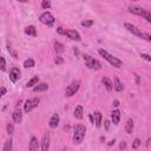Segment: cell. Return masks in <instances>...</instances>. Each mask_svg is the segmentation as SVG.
<instances>
[{
  "mask_svg": "<svg viewBox=\"0 0 151 151\" xmlns=\"http://www.w3.org/2000/svg\"><path fill=\"white\" fill-rule=\"evenodd\" d=\"M79 87H80V82H79V80L72 82V83L66 87L65 96H66V97H72L73 95H76V92L79 90Z\"/></svg>",
  "mask_w": 151,
  "mask_h": 151,
  "instance_id": "277c9868",
  "label": "cell"
},
{
  "mask_svg": "<svg viewBox=\"0 0 151 151\" xmlns=\"http://www.w3.org/2000/svg\"><path fill=\"white\" fill-rule=\"evenodd\" d=\"M57 30H58V33H59V34H65V31H64V30H63L61 27H58Z\"/></svg>",
  "mask_w": 151,
  "mask_h": 151,
  "instance_id": "ab89813d",
  "label": "cell"
},
{
  "mask_svg": "<svg viewBox=\"0 0 151 151\" xmlns=\"http://www.w3.org/2000/svg\"><path fill=\"white\" fill-rule=\"evenodd\" d=\"M39 20L41 24L47 25V26H52L54 22V17L50 13V12H44V13L39 17Z\"/></svg>",
  "mask_w": 151,
  "mask_h": 151,
  "instance_id": "8992f818",
  "label": "cell"
},
{
  "mask_svg": "<svg viewBox=\"0 0 151 151\" xmlns=\"http://www.w3.org/2000/svg\"><path fill=\"white\" fill-rule=\"evenodd\" d=\"M150 142H151V139L149 138V139H148V142H146V146H149V145H150Z\"/></svg>",
  "mask_w": 151,
  "mask_h": 151,
  "instance_id": "7bdbcfd3",
  "label": "cell"
},
{
  "mask_svg": "<svg viewBox=\"0 0 151 151\" xmlns=\"http://www.w3.org/2000/svg\"><path fill=\"white\" fill-rule=\"evenodd\" d=\"M129 12H130V13H132V14L143 17L144 13H145V10L142 8V7H138V6H129Z\"/></svg>",
  "mask_w": 151,
  "mask_h": 151,
  "instance_id": "8fae6325",
  "label": "cell"
},
{
  "mask_svg": "<svg viewBox=\"0 0 151 151\" xmlns=\"http://www.w3.org/2000/svg\"><path fill=\"white\" fill-rule=\"evenodd\" d=\"M95 123L97 128H100V125H102V113L99 111L95 112Z\"/></svg>",
  "mask_w": 151,
  "mask_h": 151,
  "instance_id": "ffe728a7",
  "label": "cell"
},
{
  "mask_svg": "<svg viewBox=\"0 0 151 151\" xmlns=\"http://www.w3.org/2000/svg\"><path fill=\"white\" fill-rule=\"evenodd\" d=\"M145 19H146V21L148 22H151V13L149 11H145V13H144V16H143Z\"/></svg>",
  "mask_w": 151,
  "mask_h": 151,
  "instance_id": "836d02e7",
  "label": "cell"
},
{
  "mask_svg": "<svg viewBox=\"0 0 151 151\" xmlns=\"http://www.w3.org/2000/svg\"><path fill=\"white\" fill-rule=\"evenodd\" d=\"M7 50H8V52H10V54H11L12 57H13L14 59H18V54H17V52L14 51L13 48H12V45H11L10 43L7 44Z\"/></svg>",
  "mask_w": 151,
  "mask_h": 151,
  "instance_id": "d4e9b609",
  "label": "cell"
},
{
  "mask_svg": "<svg viewBox=\"0 0 151 151\" xmlns=\"http://www.w3.org/2000/svg\"><path fill=\"white\" fill-rule=\"evenodd\" d=\"M124 27L127 29L129 32H131L132 34L137 35V37H141V34H142V32L139 31V29L136 27L135 25H132V24H130V22H125V24H124Z\"/></svg>",
  "mask_w": 151,
  "mask_h": 151,
  "instance_id": "52a82bcc",
  "label": "cell"
},
{
  "mask_svg": "<svg viewBox=\"0 0 151 151\" xmlns=\"http://www.w3.org/2000/svg\"><path fill=\"white\" fill-rule=\"evenodd\" d=\"M74 117L78 118V119H82L84 117V110H83L82 105L76 106V109H74Z\"/></svg>",
  "mask_w": 151,
  "mask_h": 151,
  "instance_id": "9a60e30c",
  "label": "cell"
},
{
  "mask_svg": "<svg viewBox=\"0 0 151 151\" xmlns=\"http://www.w3.org/2000/svg\"><path fill=\"white\" fill-rule=\"evenodd\" d=\"M119 149H120L122 151H124L125 149H127V142H122L120 145H119Z\"/></svg>",
  "mask_w": 151,
  "mask_h": 151,
  "instance_id": "74e56055",
  "label": "cell"
},
{
  "mask_svg": "<svg viewBox=\"0 0 151 151\" xmlns=\"http://www.w3.org/2000/svg\"><path fill=\"white\" fill-rule=\"evenodd\" d=\"M13 131H14V128H13V125H12V124H7V132L11 135V133H13Z\"/></svg>",
  "mask_w": 151,
  "mask_h": 151,
  "instance_id": "e575fe53",
  "label": "cell"
},
{
  "mask_svg": "<svg viewBox=\"0 0 151 151\" xmlns=\"http://www.w3.org/2000/svg\"><path fill=\"white\" fill-rule=\"evenodd\" d=\"M64 61H65V60H64V59H63L61 57H59V56L54 58V63H56V64H57V65H61V64H64Z\"/></svg>",
  "mask_w": 151,
  "mask_h": 151,
  "instance_id": "1f68e13d",
  "label": "cell"
},
{
  "mask_svg": "<svg viewBox=\"0 0 151 151\" xmlns=\"http://www.w3.org/2000/svg\"><path fill=\"white\" fill-rule=\"evenodd\" d=\"M39 102H40L39 98H32V99L26 100V102H25V104H24V111L26 112V113H29L30 111H32L33 109H35V107L38 106Z\"/></svg>",
  "mask_w": 151,
  "mask_h": 151,
  "instance_id": "5b68a950",
  "label": "cell"
},
{
  "mask_svg": "<svg viewBox=\"0 0 151 151\" xmlns=\"http://www.w3.org/2000/svg\"><path fill=\"white\" fill-rule=\"evenodd\" d=\"M113 89H115L117 92H122V91H123V89H124V86H123L122 82H120L118 78H116V79H115V83H113Z\"/></svg>",
  "mask_w": 151,
  "mask_h": 151,
  "instance_id": "d6986e66",
  "label": "cell"
},
{
  "mask_svg": "<svg viewBox=\"0 0 151 151\" xmlns=\"http://www.w3.org/2000/svg\"><path fill=\"white\" fill-rule=\"evenodd\" d=\"M5 69H6V61H5L4 57L0 56V70H1V71H5Z\"/></svg>",
  "mask_w": 151,
  "mask_h": 151,
  "instance_id": "f1b7e54d",
  "label": "cell"
},
{
  "mask_svg": "<svg viewBox=\"0 0 151 151\" xmlns=\"http://www.w3.org/2000/svg\"><path fill=\"white\" fill-rule=\"evenodd\" d=\"M139 38H143V39H145L146 41H151V35H150L149 33H143V32H142V34H141Z\"/></svg>",
  "mask_w": 151,
  "mask_h": 151,
  "instance_id": "d6a6232c",
  "label": "cell"
},
{
  "mask_svg": "<svg viewBox=\"0 0 151 151\" xmlns=\"http://www.w3.org/2000/svg\"><path fill=\"white\" fill-rule=\"evenodd\" d=\"M25 33H26L27 35H32V37H35L37 35V30L34 26H27L26 29H25Z\"/></svg>",
  "mask_w": 151,
  "mask_h": 151,
  "instance_id": "44dd1931",
  "label": "cell"
},
{
  "mask_svg": "<svg viewBox=\"0 0 151 151\" xmlns=\"http://www.w3.org/2000/svg\"><path fill=\"white\" fill-rule=\"evenodd\" d=\"M48 89V85L46 83H41V84H38L33 87V91L34 92H41V91H46Z\"/></svg>",
  "mask_w": 151,
  "mask_h": 151,
  "instance_id": "2e32d148",
  "label": "cell"
},
{
  "mask_svg": "<svg viewBox=\"0 0 151 151\" xmlns=\"http://www.w3.org/2000/svg\"><path fill=\"white\" fill-rule=\"evenodd\" d=\"M111 118H112L113 124L118 125L119 124V119H120V111L119 110H113L111 112Z\"/></svg>",
  "mask_w": 151,
  "mask_h": 151,
  "instance_id": "4fadbf2b",
  "label": "cell"
},
{
  "mask_svg": "<svg viewBox=\"0 0 151 151\" xmlns=\"http://www.w3.org/2000/svg\"><path fill=\"white\" fill-rule=\"evenodd\" d=\"M3 151H12V141L8 139L5 142L4 144V148H3Z\"/></svg>",
  "mask_w": 151,
  "mask_h": 151,
  "instance_id": "4316f807",
  "label": "cell"
},
{
  "mask_svg": "<svg viewBox=\"0 0 151 151\" xmlns=\"http://www.w3.org/2000/svg\"><path fill=\"white\" fill-rule=\"evenodd\" d=\"M50 149V133L46 132L43 136L41 139V151H48Z\"/></svg>",
  "mask_w": 151,
  "mask_h": 151,
  "instance_id": "30bf717a",
  "label": "cell"
},
{
  "mask_svg": "<svg viewBox=\"0 0 151 151\" xmlns=\"http://www.w3.org/2000/svg\"><path fill=\"white\" fill-rule=\"evenodd\" d=\"M93 25V20H84L82 21V26L83 27H90Z\"/></svg>",
  "mask_w": 151,
  "mask_h": 151,
  "instance_id": "83f0119b",
  "label": "cell"
},
{
  "mask_svg": "<svg viewBox=\"0 0 151 151\" xmlns=\"http://www.w3.org/2000/svg\"><path fill=\"white\" fill-rule=\"evenodd\" d=\"M6 92H7L6 87H1V89H0V98H3V97L6 95Z\"/></svg>",
  "mask_w": 151,
  "mask_h": 151,
  "instance_id": "8d00e7d4",
  "label": "cell"
},
{
  "mask_svg": "<svg viewBox=\"0 0 151 151\" xmlns=\"http://www.w3.org/2000/svg\"><path fill=\"white\" fill-rule=\"evenodd\" d=\"M85 132H86V129L83 124H78L77 127L74 128V131H73V143L74 144H80L85 137Z\"/></svg>",
  "mask_w": 151,
  "mask_h": 151,
  "instance_id": "7a4b0ae2",
  "label": "cell"
},
{
  "mask_svg": "<svg viewBox=\"0 0 151 151\" xmlns=\"http://www.w3.org/2000/svg\"><path fill=\"white\" fill-rule=\"evenodd\" d=\"M141 57H142L143 59H145L146 61H151V57H150L149 54H146V53H142V54H141Z\"/></svg>",
  "mask_w": 151,
  "mask_h": 151,
  "instance_id": "d590c367",
  "label": "cell"
},
{
  "mask_svg": "<svg viewBox=\"0 0 151 151\" xmlns=\"http://www.w3.org/2000/svg\"><path fill=\"white\" fill-rule=\"evenodd\" d=\"M90 120H91V123L95 124V120H93V117H92V116H90Z\"/></svg>",
  "mask_w": 151,
  "mask_h": 151,
  "instance_id": "ee69618b",
  "label": "cell"
},
{
  "mask_svg": "<svg viewBox=\"0 0 151 151\" xmlns=\"http://www.w3.org/2000/svg\"><path fill=\"white\" fill-rule=\"evenodd\" d=\"M20 78V70L17 67H13L10 72V79L12 83H17Z\"/></svg>",
  "mask_w": 151,
  "mask_h": 151,
  "instance_id": "9c48e42d",
  "label": "cell"
},
{
  "mask_svg": "<svg viewBox=\"0 0 151 151\" xmlns=\"http://www.w3.org/2000/svg\"><path fill=\"white\" fill-rule=\"evenodd\" d=\"M98 52H99V54L102 56L105 60H107L112 66H115V67H117V69H120V67L123 66V63H122V60H119V59H118V58H116V57H113V56H112V54H110L107 51H105V50L100 48Z\"/></svg>",
  "mask_w": 151,
  "mask_h": 151,
  "instance_id": "6da1fadb",
  "label": "cell"
},
{
  "mask_svg": "<svg viewBox=\"0 0 151 151\" xmlns=\"http://www.w3.org/2000/svg\"><path fill=\"white\" fill-rule=\"evenodd\" d=\"M29 149H30V151H38V149H39V143H38V139H37L35 137L31 138Z\"/></svg>",
  "mask_w": 151,
  "mask_h": 151,
  "instance_id": "5bb4252c",
  "label": "cell"
},
{
  "mask_svg": "<svg viewBox=\"0 0 151 151\" xmlns=\"http://www.w3.org/2000/svg\"><path fill=\"white\" fill-rule=\"evenodd\" d=\"M133 120L130 118V119H128V122H127V125H125V130H127V132L128 133H131L132 131H133Z\"/></svg>",
  "mask_w": 151,
  "mask_h": 151,
  "instance_id": "7402d4cb",
  "label": "cell"
},
{
  "mask_svg": "<svg viewBox=\"0 0 151 151\" xmlns=\"http://www.w3.org/2000/svg\"><path fill=\"white\" fill-rule=\"evenodd\" d=\"M136 82H137V84H139V77H138V76H136Z\"/></svg>",
  "mask_w": 151,
  "mask_h": 151,
  "instance_id": "b9f144b4",
  "label": "cell"
},
{
  "mask_svg": "<svg viewBox=\"0 0 151 151\" xmlns=\"http://www.w3.org/2000/svg\"><path fill=\"white\" fill-rule=\"evenodd\" d=\"M104 125H105V129L109 130V128H110V122H109V120H105V122H104Z\"/></svg>",
  "mask_w": 151,
  "mask_h": 151,
  "instance_id": "f35d334b",
  "label": "cell"
},
{
  "mask_svg": "<svg viewBox=\"0 0 151 151\" xmlns=\"http://www.w3.org/2000/svg\"><path fill=\"white\" fill-rule=\"evenodd\" d=\"M38 82H39V78H38V76H35V77H33L31 80L27 82L26 86L27 87H34L35 85H38Z\"/></svg>",
  "mask_w": 151,
  "mask_h": 151,
  "instance_id": "cb8c5ba5",
  "label": "cell"
},
{
  "mask_svg": "<svg viewBox=\"0 0 151 151\" xmlns=\"http://www.w3.org/2000/svg\"><path fill=\"white\" fill-rule=\"evenodd\" d=\"M41 7H43L44 10H47V8L51 7V3H50L48 0H44V1L41 3Z\"/></svg>",
  "mask_w": 151,
  "mask_h": 151,
  "instance_id": "4dcf8cb0",
  "label": "cell"
},
{
  "mask_svg": "<svg viewBox=\"0 0 151 151\" xmlns=\"http://www.w3.org/2000/svg\"><path fill=\"white\" fill-rule=\"evenodd\" d=\"M102 82H103V84H104V86H105V89H106L107 91H112V89H113V84H112V82H111L107 77H103Z\"/></svg>",
  "mask_w": 151,
  "mask_h": 151,
  "instance_id": "ac0fdd59",
  "label": "cell"
},
{
  "mask_svg": "<svg viewBox=\"0 0 151 151\" xmlns=\"http://www.w3.org/2000/svg\"><path fill=\"white\" fill-rule=\"evenodd\" d=\"M61 151H66V149H65V148H64V149H61Z\"/></svg>",
  "mask_w": 151,
  "mask_h": 151,
  "instance_id": "f6af8a7d",
  "label": "cell"
},
{
  "mask_svg": "<svg viewBox=\"0 0 151 151\" xmlns=\"http://www.w3.org/2000/svg\"><path fill=\"white\" fill-rule=\"evenodd\" d=\"M141 144H142V142H141L139 138H136V139L133 141V143H132V149H138Z\"/></svg>",
  "mask_w": 151,
  "mask_h": 151,
  "instance_id": "f546056e",
  "label": "cell"
},
{
  "mask_svg": "<svg viewBox=\"0 0 151 151\" xmlns=\"http://www.w3.org/2000/svg\"><path fill=\"white\" fill-rule=\"evenodd\" d=\"M24 66L26 67V69H29V67H33V66H34V60H33L32 58L26 59V60H25V63H24Z\"/></svg>",
  "mask_w": 151,
  "mask_h": 151,
  "instance_id": "484cf974",
  "label": "cell"
},
{
  "mask_svg": "<svg viewBox=\"0 0 151 151\" xmlns=\"http://www.w3.org/2000/svg\"><path fill=\"white\" fill-rule=\"evenodd\" d=\"M48 125L51 129H56L58 125H59V115L58 113H54V115L51 117V119H50L48 122Z\"/></svg>",
  "mask_w": 151,
  "mask_h": 151,
  "instance_id": "7c38bea8",
  "label": "cell"
},
{
  "mask_svg": "<svg viewBox=\"0 0 151 151\" xmlns=\"http://www.w3.org/2000/svg\"><path fill=\"white\" fill-rule=\"evenodd\" d=\"M113 105H115V106H119V102H118V100H115V102H113Z\"/></svg>",
  "mask_w": 151,
  "mask_h": 151,
  "instance_id": "60d3db41",
  "label": "cell"
},
{
  "mask_svg": "<svg viewBox=\"0 0 151 151\" xmlns=\"http://www.w3.org/2000/svg\"><path fill=\"white\" fill-rule=\"evenodd\" d=\"M84 61H85L86 66L89 69H91V70H100V69H102V64H100L97 59L92 58L91 56L85 54L84 56Z\"/></svg>",
  "mask_w": 151,
  "mask_h": 151,
  "instance_id": "3957f363",
  "label": "cell"
},
{
  "mask_svg": "<svg viewBox=\"0 0 151 151\" xmlns=\"http://www.w3.org/2000/svg\"><path fill=\"white\" fill-rule=\"evenodd\" d=\"M65 35H67V38H70L71 40H76V41H80V34L77 32V31H74V30H67L65 31Z\"/></svg>",
  "mask_w": 151,
  "mask_h": 151,
  "instance_id": "ba28073f",
  "label": "cell"
},
{
  "mask_svg": "<svg viewBox=\"0 0 151 151\" xmlns=\"http://www.w3.org/2000/svg\"><path fill=\"white\" fill-rule=\"evenodd\" d=\"M12 118H13L14 123H20L22 119V115H21V111L20 110H16L13 113H12Z\"/></svg>",
  "mask_w": 151,
  "mask_h": 151,
  "instance_id": "e0dca14e",
  "label": "cell"
},
{
  "mask_svg": "<svg viewBox=\"0 0 151 151\" xmlns=\"http://www.w3.org/2000/svg\"><path fill=\"white\" fill-rule=\"evenodd\" d=\"M54 50H56L57 53H61V52L65 51L64 45H63L61 43H59V41H56V43H54Z\"/></svg>",
  "mask_w": 151,
  "mask_h": 151,
  "instance_id": "603a6c76",
  "label": "cell"
}]
</instances>
